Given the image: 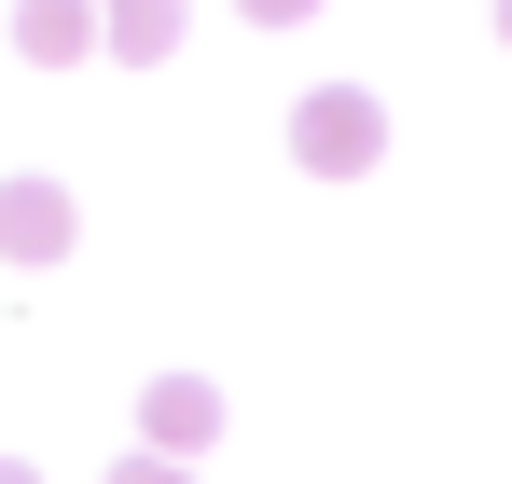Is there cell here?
Returning a JSON list of instances; mask_svg holds the SVG:
<instances>
[{
    "mask_svg": "<svg viewBox=\"0 0 512 484\" xmlns=\"http://www.w3.org/2000/svg\"><path fill=\"white\" fill-rule=\"evenodd\" d=\"M180 42V0H111V56H167Z\"/></svg>",
    "mask_w": 512,
    "mask_h": 484,
    "instance_id": "obj_5",
    "label": "cell"
},
{
    "mask_svg": "<svg viewBox=\"0 0 512 484\" xmlns=\"http://www.w3.org/2000/svg\"><path fill=\"white\" fill-rule=\"evenodd\" d=\"M111 484H180V471H167V457H125V471H111Z\"/></svg>",
    "mask_w": 512,
    "mask_h": 484,
    "instance_id": "obj_7",
    "label": "cell"
},
{
    "mask_svg": "<svg viewBox=\"0 0 512 484\" xmlns=\"http://www.w3.org/2000/svg\"><path fill=\"white\" fill-rule=\"evenodd\" d=\"M236 14H250V28H305L319 0H236Z\"/></svg>",
    "mask_w": 512,
    "mask_h": 484,
    "instance_id": "obj_6",
    "label": "cell"
},
{
    "mask_svg": "<svg viewBox=\"0 0 512 484\" xmlns=\"http://www.w3.org/2000/svg\"><path fill=\"white\" fill-rule=\"evenodd\" d=\"M374 153H388V111H374L360 83H319V97L291 111V166H305V180H360Z\"/></svg>",
    "mask_w": 512,
    "mask_h": 484,
    "instance_id": "obj_1",
    "label": "cell"
},
{
    "mask_svg": "<svg viewBox=\"0 0 512 484\" xmlns=\"http://www.w3.org/2000/svg\"><path fill=\"white\" fill-rule=\"evenodd\" d=\"M70 236H84V222H70L56 180H0V249H14V263H56Z\"/></svg>",
    "mask_w": 512,
    "mask_h": 484,
    "instance_id": "obj_2",
    "label": "cell"
},
{
    "mask_svg": "<svg viewBox=\"0 0 512 484\" xmlns=\"http://www.w3.org/2000/svg\"><path fill=\"white\" fill-rule=\"evenodd\" d=\"M139 429H153L167 457H194V443L222 429V388H208V374H153V388H139Z\"/></svg>",
    "mask_w": 512,
    "mask_h": 484,
    "instance_id": "obj_3",
    "label": "cell"
},
{
    "mask_svg": "<svg viewBox=\"0 0 512 484\" xmlns=\"http://www.w3.org/2000/svg\"><path fill=\"white\" fill-rule=\"evenodd\" d=\"M0 484H42V471H28V457H0Z\"/></svg>",
    "mask_w": 512,
    "mask_h": 484,
    "instance_id": "obj_8",
    "label": "cell"
},
{
    "mask_svg": "<svg viewBox=\"0 0 512 484\" xmlns=\"http://www.w3.org/2000/svg\"><path fill=\"white\" fill-rule=\"evenodd\" d=\"M499 28H512V0H499Z\"/></svg>",
    "mask_w": 512,
    "mask_h": 484,
    "instance_id": "obj_9",
    "label": "cell"
},
{
    "mask_svg": "<svg viewBox=\"0 0 512 484\" xmlns=\"http://www.w3.org/2000/svg\"><path fill=\"white\" fill-rule=\"evenodd\" d=\"M14 56L70 70V56H97V14H84V0H14Z\"/></svg>",
    "mask_w": 512,
    "mask_h": 484,
    "instance_id": "obj_4",
    "label": "cell"
}]
</instances>
